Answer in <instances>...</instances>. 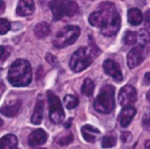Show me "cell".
Listing matches in <instances>:
<instances>
[{"label": "cell", "instance_id": "cell-1", "mask_svg": "<svg viewBox=\"0 0 150 149\" xmlns=\"http://www.w3.org/2000/svg\"><path fill=\"white\" fill-rule=\"evenodd\" d=\"M88 22L94 27L101 28V32L105 36H113L120 28V16L113 3L103 2L98 9L91 13Z\"/></svg>", "mask_w": 150, "mask_h": 149}, {"label": "cell", "instance_id": "cell-2", "mask_svg": "<svg viewBox=\"0 0 150 149\" xmlns=\"http://www.w3.org/2000/svg\"><path fill=\"white\" fill-rule=\"evenodd\" d=\"M8 81L13 87H26L32 80L31 65L26 60H17L8 70Z\"/></svg>", "mask_w": 150, "mask_h": 149}, {"label": "cell", "instance_id": "cell-3", "mask_svg": "<svg viewBox=\"0 0 150 149\" xmlns=\"http://www.w3.org/2000/svg\"><path fill=\"white\" fill-rule=\"evenodd\" d=\"M50 7L56 21L74 17L79 11L78 4L74 0H52Z\"/></svg>", "mask_w": 150, "mask_h": 149}, {"label": "cell", "instance_id": "cell-4", "mask_svg": "<svg viewBox=\"0 0 150 149\" xmlns=\"http://www.w3.org/2000/svg\"><path fill=\"white\" fill-rule=\"evenodd\" d=\"M114 87L106 84L102 87L94 101V107L98 112L108 114L114 109Z\"/></svg>", "mask_w": 150, "mask_h": 149}, {"label": "cell", "instance_id": "cell-5", "mask_svg": "<svg viewBox=\"0 0 150 149\" xmlns=\"http://www.w3.org/2000/svg\"><path fill=\"white\" fill-rule=\"evenodd\" d=\"M80 35V28L74 25L65 26L57 32L52 44L57 48H63L65 46L71 45L74 43Z\"/></svg>", "mask_w": 150, "mask_h": 149}, {"label": "cell", "instance_id": "cell-6", "mask_svg": "<svg viewBox=\"0 0 150 149\" xmlns=\"http://www.w3.org/2000/svg\"><path fill=\"white\" fill-rule=\"evenodd\" d=\"M93 55L86 48H79L72 55L69 62L71 70L74 72H81L86 69L93 62Z\"/></svg>", "mask_w": 150, "mask_h": 149}, {"label": "cell", "instance_id": "cell-7", "mask_svg": "<svg viewBox=\"0 0 150 149\" xmlns=\"http://www.w3.org/2000/svg\"><path fill=\"white\" fill-rule=\"evenodd\" d=\"M48 108H50V119L54 123H61L65 118V112L59 97L52 92H47Z\"/></svg>", "mask_w": 150, "mask_h": 149}, {"label": "cell", "instance_id": "cell-8", "mask_svg": "<svg viewBox=\"0 0 150 149\" xmlns=\"http://www.w3.org/2000/svg\"><path fill=\"white\" fill-rule=\"evenodd\" d=\"M137 100V91L132 85H125L119 91L118 94V102L121 106H129L134 104Z\"/></svg>", "mask_w": 150, "mask_h": 149}, {"label": "cell", "instance_id": "cell-9", "mask_svg": "<svg viewBox=\"0 0 150 149\" xmlns=\"http://www.w3.org/2000/svg\"><path fill=\"white\" fill-rule=\"evenodd\" d=\"M144 58H145V48H144V46H135L127 54V65L131 69H134L143 62Z\"/></svg>", "mask_w": 150, "mask_h": 149}, {"label": "cell", "instance_id": "cell-10", "mask_svg": "<svg viewBox=\"0 0 150 149\" xmlns=\"http://www.w3.org/2000/svg\"><path fill=\"white\" fill-rule=\"evenodd\" d=\"M103 69H104L105 73L112 77L115 81H117V82L122 81V74H121L120 68H119L118 64L113 60L105 61L103 63Z\"/></svg>", "mask_w": 150, "mask_h": 149}, {"label": "cell", "instance_id": "cell-11", "mask_svg": "<svg viewBox=\"0 0 150 149\" xmlns=\"http://www.w3.org/2000/svg\"><path fill=\"white\" fill-rule=\"evenodd\" d=\"M46 140H47V134L41 128H38L30 134L29 138H28V144L31 147H36L44 144Z\"/></svg>", "mask_w": 150, "mask_h": 149}, {"label": "cell", "instance_id": "cell-12", "mask_svg": "<svg viewBox=\"0 0 150 149\" xmlns=\"http://www.w3.org/2000/svg\"><path fill=\"white\" fill-rule=\"evenodd\" d=\"M136 112L137 111H136V109L133 106H127V107L123 108L118 116V121L120 123V126H123V128H127L131 123L133 118L135 117Z\"/></svg>", "mask_w": 150, "mask_h": 149}, {"label": "cell", "instance_id": "cell-13", "mask_svg": "<svg viewBox=\"0 0 150 149\" xmlns=\"http://www.w3.org/2000/svg\"><path fill=\"white\" fill-rule=\"evenodd\" d=\"M34 11V1L33 0H19V4L17 7V15L21 17L32 15Z\"/></svg>", "mask_w": 150, "mask_h": 149}, {"label": "cell", "instance_id": "cell-14", "mask_svg": "<svg viewBox=\"0 0 150 149\" xmlns=\"http://www.w3.org/2000/svg\"><path fill=\"white\" fill-rule=\"evenodd\" d=\"M43 107H44V102L42 98H38L36 105L34 107V111L32 114L31 121L33 124H40L43 118Z\"/></svg>", "mask_w": 150, "mask_h": 149}, {"label": "cell", "instance_id": "cell-15", "mask_svg": "<svg viewBox=\"0 0 150 149\" xmlns=\"http://www.w3.org/2000/svg\"><path fill=\"white\" fill-rule=\"evenodd\" d=\"M22 102L20 100H17L16 102L8 105H5L3 107L0 108V113H2L3 115L7 116V117H13L19 113L20 109H21Z\"/></svg>", "mask_w": 150, "mask_h": 149}, {"label": "cell", "instance_id": "cell-16", "mask_svg": "<svg viewBox=\"0 0 150 149\" xmlns=\"http://www.w3.org/2000/svg\"><path fill=\"white\" fill-rule=\"evenodd\" d=\"M0 149H19L18 138L15 135H5L0 138Z\"/></svg>", "mask_w": 150, "mask_h": 149}, {"label": "cell", "instance_id": "cell-17", "mask_svg": "<svg viewBox=\"0 0 150 149\" xmlns=\"http://www.w3.org/2000/svg\"><path fill=\"white\" fill-rule=\"evenodd\" d=\"M81 133L84 140L90 143H93L96 141V135H100V131L97 128H95V126H90V124H86V126H82Z\"/></svg>", "mask_w": 150, "mask_h": 149}, {"label": "cell", "instance_id": "cell-18", "mask_svg": "<svg viewBox=\"0 0 150 149\" xmlns=\"http://www.w3.org/2000/svg\"><path fill=\"white\" fill-rule=\"evenodd\" d=\"M127 20L129 23L133 26H138L143 21V15L138 9H131L127 11Z\"/></svg>", "mask_w": 150, "mask_h": 149}, {"label": "cell", "instance_id": "cell-19", "mask_svg": "<svg viewBox=\"0 0 150 149\" xmlns=\"http://www.w3.org/2000/svg\"><path fill=\"white\" fill-rule=\"evenodd\" d=\"M50 33V26L46 23H39L34 28V34L37 38H44Z\"/></svg>", "mask_w": 150, "mask_h": 149}, {"label": "cell", "instance_id": "cell-20", "mask_svg": "<svg viewBox=\"0 0 150 149\" xmlns=\"http://www.w3.org/2000/svg\"><path fill=\"white\" fill-rule=\"evenodd\" d=\"M94 89H95V83L92 79L86 78L84 79L83 83H82L81 87V93L83 94L86 97H92V95L94 94Z\"/></svg>", "mask_w": 150, "mask_h": 149}, {"label": "cell", "instance_id": "cell-21", "mask_svg": "<svg viewBox=\"0 0 150 149\" xmlns=\"http://www.w3.org/2000/svg\"><path fill=\"white\" fill-rule=\"evenodd\" d=\"M64 105L67 109H74L75 107H77V105L79 104V100L73 95H67L64 98Z\"/></svg>", "mask_w": 150, "mask_h": 149}, {"label": "cell", "instance_id": "cell-22", "mask_svg": "<svg viewBox=\"0 0 150 149\" xmlns=\"http://www.w3.org/2000/svg\"><path fill=\"white\" fill-rule=\"evenodd\" d=\"M116 144V137L114 135H106L103 137L102 139V147L104 148H109V147H113Z\"/></svg>", "mask_w": 150, "mask_h": 149}, {"label": "cell", "instance_id": "cell-23", "mask_svg": "<svg viewBox=\"0 0 150 149\" xmlns=\"http://www.w3.org/2000/svg\"><path fill=\"white\" fill-rule=\"evenodd\" d=\"M137 41V33L133 31H127L123 35V42L127 45H133Z\"/></svg>", "mask_w": 150, "mask_h": 149}, {"label": "cell", "instance_id": "cell-24", "mask_svg": "<svg viewBox=\"0 0 150 149\" xmlns=\"http://www.w3.org/2000/svg\"><path fill=\"white\" fill-rule=\"evenodd\" d=\"M138 40H139V42L141 43L142 46L146 45V44L150 41L149 32H148L147 30H145V29L141 30V31L139 32V34H138Z\"/></svg>", "mask_w": 150, "mask_h": 149}, {"label": "cell", "instance_id": "cell-25", "mask_svg": "<svg viewBox=\"0 0 150 149\" xmlns=\"http://www.w3.org/2000/svg\"><path fill=\"white\" fill-rule=\"evenodd\" d=\"M11 29V23L5 19H0V34H6Z\"/></svg>", "mask_w": 150, "mask_h": 149}, {"label": "cell", "instance_id": "cell-26", "mask_svg": "<svg viewBox=\"0 0 150 149\" xmlns=\"http://www.w3.org/2000/svg\"><path fill=\"white\" fill-rule=\"evenodd\" d=\"M72 142H73L72 134H68V135H66V136L61 137L60 139H58V143L61 145V146H66V145H69Z\"/></svg>", "mask_w": 150, "mask_h": 149}, {"label": "cell", "instance_id": "cell-27", "mask_svg": "<svg viewBox=\"0 0 150 149\" xmlns=\"http://www.w3.org/2000/svg\"><path fill=\"white\" fill-rule=\"evenodd\" d=\"M142 126L147 130H150V112H147L142 117Z\"/></svg>", "mask_w": 150, "mask_h": 149}, {"label": "cell", "instance_id": "cell-28", "mask_svg": "<svg viewBox=\"0 0 150 149\" xmlns=\"http://www.w3.org/2000/svg\"><path fill=\"white\" fill-rule=\"evenodd\" d=\"M45 59H46V61L52 65V66H58V60H57L56 57L52 56V54L47 53V54L45 55Z\"/></svg>", "mask_w": 150, "mask_h": 149}, {"label": "cell", "instance_id": "cell-29", "mask_svg": "<svg viewBox=\"0 0 150 149\" xmlns=\"http://www.w3.org/2000/svg\"><path fill=\"white\" fill-rule=\"evenodd\" d=\"M9 50H7V48H5L4 46H0V61H3L8 57Z\"/></svg>", "mask_w": 150, "mask_h": 149}, {"label": "cell", "instance_id": "cell-30", "mask_svg": "<svg viewBox=\"0 0 150 149\" xmlns=\"http://www.w3.org/2000/svg\"><path fill=\"white\" fill-rule=\"evenodd\" d=\"M144 22H145V27L150 28V11H147L144 16Z\"/></svg>", "mask_w": 150, "mask_h": 149}, {"label": "cell", "instance_id": "cell-31", "mask_svg": "<svg viewBox=\"0 0 150 149\" xmlns=\"http://www.w3.org/2000/svg\"><path fill=\"white\" fill-rule=\"evenodd\" d=\"M144 83L146 85H150V72L146 73L145 76H144Z\"/></svg>", "mask_w": 150, "mask_h": 149}, {"label": "cell", "instance_id": "cell-32", "mask_svg": "<svg viewBox=\"0 0 150 149\" xmlns=\"http://www.w3.org/2000/svg\"><path fill=\"white\" fill-rule=\"evenodd\" d=\"M131 135H129V133H123L122 136H121V138H122V141L123 142H125V141L129 140V138H125V137H129Z\"/></svg>", "mask_w": 150, "mask_h": 149}, {"label": "cell", "instance_id": "cell-33", "mask_svg": "<svg viewBox=\"0 0 150 149\" xmlns=\"http://www.w3.org/2000/svg\"><path fill=\"white\" fill-rule=\"evenodd\" d=\"M4 7H5L4 2H3L2 0H0V11H3V9H4Z\"/></svg>", "mask_w": 150, "mask_h": 149}, {"label": "cell", "instance_id": "cell-34", "mask_svg": "<svg viewBox=\"0 0 150 149\" xmlns=\"http://www.w3.org/2000/svg\"><path fill=\"white\" fill-rule=\"evenodd\" d=\"M71 121H72V118H70V119H69L68 121H67V123L65 124V128H70V126H71Z\"/></svg>", "mask_w": 150, "mask_h": 149}, {"label": "cell", "instance_id": "cell-35", "mask_svg": "<svg viewBox=\"0 0 150 149\" xmlns=\"http://www.w3.org/2000/svg\"><path fill=\"white\" fill-rule=\"evenodd\" d=\"M145 147L147 149H150V140H148V141H146V143H145Z\"/></svg>", "mask_w": 150, "mask_h": 149}, {"label": "cell", "instance_id": "cell-36", "mask_svg": "<svg viewBox=\"0 0 150 149\" xmlns=\"http://www.w3.org/2000/svg\"><path fill=\"white\" fill-rule=\"evenodd\" d=\"M3 89H4V87H3V84L1 82H0V94L2 93L3 92Z\"/></svg>", "mask_w": 150, "mask_h": 149}, {"label": "cell", "instance_id": "cell-37", "mask_svg": "<svg viewBox=\"0 0 150 149\" xmlns=\"http://www.w3.org/2000/svg\"><path fill=\"white\" fill-rule=\"evenodd\" d=\"M147 99H148V101H150V91L148 92V94H147Z\"/></svg>", "mask_w": 150, "mask_h": 149}, {"label": "cell", "instance_id": "cell-38", "mask_svg": "<svg viewBox=\"0 0 150 149\" xmlns=\"http://www.w3.org/2000/svg\"><path fill=\"white\" fill-rule=\"evenodd\" d=\"M2 124H3V121H2V119H1V118H0V126H2Z\"/></svg>", "mask_w": 150, "mask_h": 149}, {"label": "cell", "instance_id": "cell-39", "mask_svg": "<svg viewBox=\"0 0 150 149\" xmlns=\"http://www.w3.org/2000/svg\"><path fill=\"white\" fill-rule=\"evenodd\" d=\"M40 149H44V148H40Z\"/></svg>", "mask_w": 150, "mask_h": 149}]
</instances>
